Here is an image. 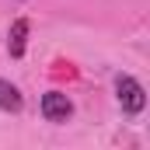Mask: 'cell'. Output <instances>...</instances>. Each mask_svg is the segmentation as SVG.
<instances>
[{"label":"cell","mask_w":150,"mask_h":150,"mask_svg":"<svg viewBox=\"0 0 150 150\" xmlns=\"http://www.w3.org/2000/svg\"><path fill=\"white\" fill-rule=\"evenodd\" d=\"M115 98H119V105H122L126 115H140L143 105H147L143 84H140L136 77H129V74H119V77H115Z\"/></svg>","instance_id":"6da1fadb"},{"label":"cell","mask_w":150,"mask_h":150,"mask_svg":"<svg viewBox=\"0 0 150 150\" xmlns=\"http://www.w3.org/2000/svg\"><path fill=\"white\" fill-rule=\"evenodd\" d=\"M38 108H42V119L45 122H67L74 115V105H70V98L63 91H45L42 101H38Z\"/></svg>","instance_id":"7a4b0ae2"},{"label":"cell","mask_w":150,"mask_h":150,"mask_svg":"<svg viewBox=\"0 0 150 150\" xmlns=\"http://www.w3.org/2000/svg\"><path fill=\"white\" fill-rule=\"evenodd\" d=\"M28 32H32L28 18H18V21L11 25V35H7V52H11L14 59H21V56H25V49H28Z\"/></svg>","instance_id":"3957f363"},{"label":"cell","mask_w":150,"mask_h":150,"mask_svg":"<svg viewBox=\"0 0 150 150\" xmlns=\"http://www.w3.org/2000/svg\"><path fill=\"white\" fill-rule=\"evenodd\" d=\"M0 108L4 112H21V91L4 77H0Z\"/></svg>","instance_id":"277c9868"}]
</instances>
